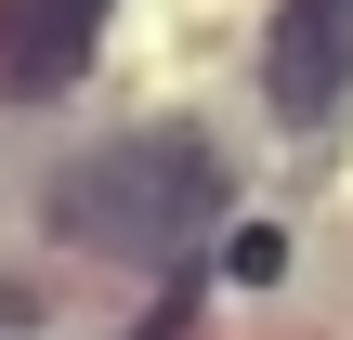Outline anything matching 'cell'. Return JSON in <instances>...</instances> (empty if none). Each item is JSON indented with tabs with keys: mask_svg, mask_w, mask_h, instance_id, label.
Instances as JSON below:
<instances>
[{
	"mask_svg": "<svg viewBox=\"0 0 353 340\" xmlns=\"http://www.w3.org/2000/svg\"><path fill=\"white\" fill-rule=\"evenodd\" d=\"M210 223H223V157H210L196 131L92 144V157L52 183V236H65V249H157V262H183Z\"/></svg>",
	"mask_w": 353,
	"mask_h": 340,
	"instance_id": "1",
	"label": "cell"
},
{
	"mask_svg": "<svg viewBox=\"0 0 353 340\" xmlns=\"http://www.w3.org/2000/svg\"><path fill=\"white\" fill-rule=\"evenodd\" d=\"M353 92V0H275V39H262V105L288 131H314Z\"/></svg>",
	"mask_w": 353,
	"mask_h": 340,
	"instance_id": "2",
	"label": "cell"
},
{
	"mask_svg": "<svg viewBox=\"0 0 353 340\" xmlns=\"http://www.w3.org/2000/svg\"><path fill=\"white\" fill-rule=\"evenodd\" d=\"M105 13H118V0H0V92H13V105L79 92V66H92Z\"/></svg>",
	"mask_w": 353,
	"mask_h": 340,
	"instance_id": "3",
	"label": "cell"
},
{
	"mask_svg": "<svg viewBox=\"0 0 353 340\" xmlns=\"http://www.w3.org/2000/svg\"><path fill=\"white\" fill-rule=\"evenodd\" d=\"M223 275H236V288H275V275H288V236H275V223H236Z\"/></svg>",
	"mask_w": 353,
	"mask_h": 340,
	"instance_id": "4",
	"label": "cell"
},
{
	"mask_svg": "<svg viewBox=\"0 0 353 340\" xmlns=\"http://www.w3.org/2000/svg\"><path fill=\"white\" fill-rule=\"evenodd\" d=\"M183 328H196V262L170 275V301H157V314H144V328H131V340H183Z\"/></svg>",
	"mask_w": 353,
	"mask_h": 340,
	"instance_id": "5",
	"label": "cell"
}]
</instances>
